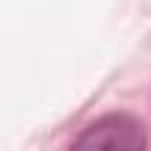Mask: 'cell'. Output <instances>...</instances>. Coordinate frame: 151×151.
I'll return each mask as SVG.
<instances>
[{
  "instance_id": "cell-1",
  "label": "cell",
  "mask_w": 151,
  "mask_h": 151,
  "mask_svg": "<svg viewBox=\"0 0 151 151\" xmlns=\"http://www.w3.org/2000/svg\"><path fill=\"white\" fill-rule=\"evenodd\" d=\"M74 148H110V151H139L145 148L142 124L124 113L104 116L92 122L74 142Z\"/></svg>"
}]
</instances>
